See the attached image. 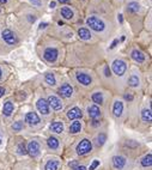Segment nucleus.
I'll return each mask as SVG.
<instances>
[{
    "label": "nucleus",
    "instance_id": "nucleus-1",
    "mask_svg": "<svg viewBox=\"0 0 152 170\" xmlns=\"http://www.w3.org/2000/svg\"><path fill=\"white\" fill-rule=\"evenodd\" d=\"M110 165L113 170H132L133 168L132 161L122 153H116L111 157Z\"/></svg>",
    "mask_w": 152,
    "mask_h": 170
},
{
    "label": "nucleus",
    "instance_id": "nucleus-2",
    "mask_svg": "<svg viewBox=\"0 0 152 170\" xmlns=\"http://www.w3.org/2000/svg\"><path fill=\"white\" fill-rule=\"evenodd\" d=\"M27 153L31 157L32 159H39L42 156V152H43V142L40 138H31L29 139L27 144Z\"/></svg>",
    "mask_w": 152,
    "mask_h": 170
},
{
    "label": "nucleus",
    "instance_id": "nucleus-3",
    "mask_svg": "<svg viewBox=\"0 0 152 170\" xmlns=\"http://www.w3.org/2000/svg\"><path fill=\"white\" fill-rule=\"evenodd\" d=\"M24 124L32 131H39L43 127V119L37 114V112H28L24 116Z\"/></svg>",
    "mask_w": 152,
    "mask_h": 170
},
{
    "label": "nucleus",
    "instance_id": "nucleus-4",
    "mask_svg": "<svg viewBox=\"0 0 152 170\" xmlns=\"http://www.w3.org/2000/svg\"><path fill=\"white\" fill-rule=\"evenodd\" d=\"M111 116L116 121H122L126 117V105L121 98H115L111 105Z\"/></svg>",
    "mask_w": 152,
    "mask_h": 170
},
{
    "label": "nucleus",
    "instance_id": "nucleus-5",
    "mask_svg": "<svg viewBox=\"0 0 152 170\" xmlns=\"http://www.w3.org/2000/svg\"><path fill=\"white\" fill-rule=\"evenodd\" d=\"M92 151H94V147H92V142L90 138H82L76 145V153L80 157L87 156Z\"/></svg>",
    "mask_w": 152,
    "mask_h": 170
},
{
    "label": "nucleus",
    "instance_id": "nucleus-6",
    "mask_svg": "<svg viewBox=\"0 0 152 170\" xmlns=\"http://www.w3.org/2000/svg\"><path fill=\"white\" fill-rule=\"evenodd\" d=\"M62 165V161L60 157L52 155L47 156L42 162V170H60Z\"/></svg>",
    "mask_w": 152,
    "mask_h": 170
},
{
    "label": "nucleus",
    "instance_id": "nucleus-7",
    "mask_svg": "<svg viewBox=\"0 0 152 170\" xmlns=\"http://www.w3.org/2000/svg\"><path fill=\"white\" fill-rule=\"evenodd\" d=\"M36 109H37V114L43 119H48L49 120L52 117V115H53L52 108L49 107L47 99L44 97H41V98H39L36 101Z\"/></svg>",
    "mask_w": 152,
    "mask_h": 170
},
{
    "label": "nucleus",
    "instance_id": "nucleus-8",
    "mask_svg": "<svg viewBox=\"0 0 152 170\" xmlns=\"http://www.w3.org/2000/svg\"><path fill=\"white\" fill-rule=\"evenodd\" d=\"M46 147L52 153H60L62 151V142L59 137L50 135L46 140Z\"/></svg>",
    "mask_w": 152,
    "mask_h": 170
},
{
    "label": "nucleus",
    "instance_id": "nucleus-9",
    "mask_svg": "<svg viewBox=\"0 0 152 170\" xmlns=\"http://www.w3.org/2000/svg\"><path fill=\"white\" fill-rule=\"evenodd\" d=\"M107 140H108V133H107V131L99 129V131H97V133L94 135V138L91 139L92 147L95 150H99V149H102L104 146V144L107 142Z\"/></svg>",
    "mask_w": 152,
    "mask_h": 170
},
{
    "label": "nucleus",
    "instance_id": "nucleus-10",
    "mask_svg": "<svg viewBox=\"0 0 152 170\" xmlns=\"http://www.w3.org/2000/svg\"><path fill=\"white\" fill-rule=\"evenodd\" d=\"M86 24H87V27H90L91 30H94L96 32H103L106 30V28H107L106 23L101 18L96 17V16H90L86 19Z\"/></svg>",
    "mask_w": 152,
    "mask_h": 170
},
{
    "label": "nucleus",
    "instance_id": "nucleus-11",
    "mask_svg": "<svg viewBox=\"0 0 152 170\" xmlns=\"http://www.w3.org/2000/svg\"><path fill=\"white\" fill-rule=\"evenodd\" d=\"M127 68H128L127 62L122 59H116L111 64V71L116 77H124L127 72Z\"/></svg>",
    "mask_w": 152,
    "mask_h": 170
},
{
    "label": "nucleus",
    "instance_id": "nucleus-12",
    "mask_svg": "<svg viewBox=\"0 0 152 170\" xmlns=\"http://www.w3.org/2000/svg\"><path fill=\"white\" fill-rule=\"evenodd\" d=\"M47 102H48V104H49V107L52 108V110H54L56 113H59V112H61V110H64V108H65V104H64V102H62V99L60 98L59 96H56L54 94H49L48 96H47Z\"/></svg>",
    "mask_w": 152,
    "mask_h": 170
},
{
    "label": "nucleus",
    "instance_id": "nucleus-13",
    "mask_svg": "<svg viewBox=\"0 0 152 170\" xmlns=\"http://www.w3.org/2000/svg\"><path fill=\"white\" fill-rule=\"evenodd\" d=\"M86 114L90 120H102V117H103L102 108L95 103H91L86 107Z\"/></svg>",
    "mask_w": 152,
    "mask_h": 170
},
{
    "label": "nucleus",
    "instance_id": "nucleus-14",
    "mask_svg": "<svg viewBox=\"0 0 152 170\" xmlns=\"http://www.w3.org/2000/svg\"><path fill=\"white\" fill-rule=\"evenodd\" d=\"M57 57H59V50L55 47H47L43 50V59L49 64H54Z\"/></svg>",
    "mask_w": 152,
    "mask_h": 170
},
{
    "label": "nucleus",
    "instance_id": "nucleus-15",
    "mask_svg": "<svg viewBox=\"0 0 152 170\" xmlns=\"http://www.w3.org/2000/svg\"><path fill=\"white\" fill-rule=\"evenodd\" d=\"M49 131H50V133H53V135H56V137L62 135L65 133V131H66L65 122L64 121H60V120L52 121L50 125H49Z\"/></svg>",
    "mask_w": 152,
    "mask_h": 170
},
{
    "label": "nucleus",
    "instance_id": "nucleus-16",
    "mask_svg": "<svg viewBox=\"0 0 152 170\" xmlns=\"http://www.w3.org/2000/svg\"><path fill=\"white\" fill-rule=\"evenodd\" d=\"M66 116L69 121H74V120H82L84 116L83 109L78 105H74V107H71L69 109H67L66 112Z\"/></svg>",
    "mask_w": 152,
    "mask_h": 170
},
{
    "label": "nucleus",
    "instance_id": "nucleus-17",
    "mask_svg": "<svg viewBox=\"0 0 152 170\" xmlns=\"http://www.w3.org/2000/svg\"><path fill=\"white\" fill-rule=\"evenodd\" d=\"M1 39H2L4 42L10 44V46H14L16 43L18 42L17 35L14 34L12 30H10V29H4L1 31Z\"/></svg>",
    "mask_w": 152,
    "mask_h": 170
},
{
    "label": "nucleus",
    "instance_id": "nucleus-18",
    "mask_svg": "<svg viewBox=\"0 0 152 170\" xmlns=\"http://www.w3.org/2000/svg\"><path fill=\"white\" fill-rule=\"evenodd\" d=\"M76 80L78 82V84H80L82 86H90L92 84V77L86 73V72H82V71H78L76 72Z\"/></svg>",
    "mask_w": 152,
    "mask_h": 170
},
{
    "label": "nucleus",
    "instance_id": "nucleus-19",
    "mask_svg": "<svg viewBox=\"0 0 152 170\" xmlns=\"http://www.w3.org/2000/svg\"><path fill=\"white\" fill-rule=\"evenodd\" d=\"M14 109H16V107H14V102L12 99L5 101L2 104V110H1L2 116L5 119H11L14 114Z\"/></svg>",
    "mask_w": 152,
    "mask_h": 170
},
{
    "label": "nucleus",
    "instance_id": "nucleus-20",
    "mask_svg": "<svg viewBox=\"0 0 152 170\" xmlns=\"http://www.w3.org/2000/svg\"><path fill=\"white\" fill-rule=\"evenodd\" d=\"M59 94L61 95V97L69 99L74 96V89L69 83H64L59 87Z\"/></svg>",
    "mask_w": 152,
    "mask_h": 170
},
{
    "label": "nucleus",
    "instance_id": "nucleus-21",
    "mask_svg": "<svg viewBox=\"0 0 152 170\" xmlns=\"http://www.w3.org/2000/svg\"><path fill=\"white\" fill-rule=\"evenodd\" d=\"M83 131V121L82 120H74L69 124V133L72 135L80 134Z\"/></svg>",
    "mask_w": 152,
    "mask_h": 170
},
{
    "label": "nucleus",
    "instance_id": "nucleus-22",
    "mask_svg": "<svg viewBox=\"0 0 152 170\" xmlns=\"http://www.w3.org/2000/svg\"><path fill=\"white\" fill-rule=\"evenodd\" d=\"M138 164L143 169H151L152 167V155L151 152H147L138 159Z\"/></svg>",
    "mask_w": 152,
    "mask_h": 170
},
{
    "label": "nucleus",
    "instance_id": "nucleus-23",
    "mask_svg": "<svg viewBox=\"0 0 152 170\" xmlns=\"http://www.w3.org/2000/svg\"><path fill=\"white\" fill-rule=\"evenodd\" d=\"M140 119H141V122L145 124V125H150L152 122V113H151L150 105L144 107L141 109V112H140Z\"/></svg>",
    "mask_w": 152,
    "mask_h": 170
},
{
    "label": "nucleus",
    "instance_id": "nucleus-24",
    "mask_svg": "<svg viewBox=\"0 0 152 170\" xmlns=\"http://www.w3.org/2000/svg\"><path fill=\"white\" fill-rule=\"evenodd\" d=\"M127 83H128V86H129V87H132V89H138V87H140V85H141L140 76H139L138 73L133 72V73L129 76Z\"/></svg>",
    "mask_w": 152,
    "mask_h": 170
},
{
    "label": "nucleus",
    "instance_id": "nucleus-25",
    "mask_svg": "<svg viewBox=\"0 0 152 170\" xmlns=\"http://www.w3.org/2000/svg\"><path fill=\"white\" fill-rule=\"evenodd\" d=\"M91 101L97 104V105H103L104 104V102H106V98H104V94L102 92V91H94L92 94H91Z\"/></svg>",
    "mask_w": 152,
    "mask_h": 170
},
{
    "label": "nucleus",
    "instance_id": "nucleus-26",
    "mask_svg": "<svg viewBox=\"0 0 152 170\" xmlns=\"http://www.w3.org/2000/svg\"><path fill=\"white\" fill-rule=\"evenodd\" d=\"M131 57H132L135 62H138V64H144L145 60H146V55H145L141 50H139V49H133V50L131 52Z\"/></svg>",
    "mask_w": 152,
    "mask_h": 170
},
{
    "label": "nucleus",
    "instance_id": "nucleus-27",
    "mask_svg": "<svg viewBox=\"0 0 152 170\" xmlns=\"http://www.w3.org/2000/svg\"><path fill=\"white\" fill-rule=\"evenodd\" d=\"M24 128H25V124H24L23 120H17V121H14V122H12V124L10 125V131H11L12 133L23 132Z\"/></svg>",
    "mask_w": 152,
    "mask_h": 170
},
{
    "label": "nucleus",
    "instance_id": "nucleus-28",
    "mask_svg": "<svg viewBox=\"0 0 152 170\" xmlns=\"http://www.w3.org/2000/svg\"><path fill=\"white\" fill-rule=\"evenodd\" d=\"M78 37H79L80 40H83V41H89V40L92 39V35H91V32H90L89 29L80 28L78 30Z\"/></svg>",
    "mask_w": 152,
    "mask_h": 170
},
{
    "label": "nucleus",
    "instance_id": "nucleus-29",
    "mask_svg": "<svg viewBox=\"0 0 152 170\" xmlns=\"http://www.w3.org/2000/svg\"><path fill=\"white\" fill-rule=\"evenodd\" d=\"M14 152L18 155V156H25L28 155L27 153V146L23 142H18L14 146Z\"/></svg>",
    "mask_w": 152,
    "mask_h": 170
},
{
    "label": "nucleus",
    "instance_id": "nucleus-30",
    "mask_svg": "<svg viewBox=\"0 0 152 170\" xmlns=\"http://www.w3.org/2000/svg\"><path fill=\"white\" fill-rule=\"evenodd\" d=\"M60 14H61V17H64L65 19H72V18H73V11H72L69 7H67V6L61 7Z\"/></svg>",
    "mask_w": 152,
    "mask_h": 170
},
{
    "label": "nucleus",
    "instance_id": "nucleus-31",
    "mask_svg": "<svg viewBox=\"0 0 152 170\" xmlns=\"http://www.w3.org/2000/svg\"><path fill=\"white\" fill-rule=\"evenodd\" d=\"M44 82L49 86H55L56 85V78L53 73H46L44 74Z\"/></svg>",
    "mask_w": 152,
    "mask_h": 170
},
{
    "label": "nucleus",
    "instance_id": "nucleus-32",
    "mask_svg": "<svg viewBox=\"0 0 152 170\" xmlns=\"http://www.w3.org/2000/svg\"><path fill=\"white\" fill-rule=\"evenodd\" d=\"M139 10H140V5L138 2H135V1H132V2H129L127 5V11H129L132 13H137Z\"/></svg>",
    "mask_w": 152,
    "mask_h": 170
},
{
    "label": "nucleus",
    "instance_id": "nucleus-33",
    "mask_svg": "<svg viewBox=\"0 0 152 170\" xmlns=\"http://www.w3.org/2000/svg\"><path fill=\"white\" fill-rule=\"evenodd\" d=\"M139 146H140L139 142L133 140V139H127L124 142V147H128V149H138Z\"/></svg>",
    "mask_w": 152,
    "mask_h": 170
},
{
    "label": "nucleus",
    "instance_id": "nucleus-34",
    "mask_svg": "<svg viewBox=\"0 0 152 170\" xmlns=\"http://www.w3.org/2000/svg\"><path fill=\"white\" fill-rule=\"evenodd\" d=\"M90 125H91V128L99 131V128L102 127V120H91Z\"/></svg>",
    "mask_w": 152,
    "mask_h": 170
},
{
    "label": "nucleus",
    "instance_id": "nucleus-35",
    "mask_svg": "<svg viewBox=\"0 0 152 170\" xmlns=\"http://www.w3.org/2000/svg\"><path fill=\"white\" fill-rule=\"evenodd\" d=\"M103 74H104L106 78H110L111 77V71H110V68H109V66H104V68H103Z\"/></svg>",
    "mask_w": 152,
    "mask_h": 170
},
{
    "label": "nucleus",
    "instance_id": "nucleus-36",
    "mask_svg": "<svg viewBox=\"0 0 152 170\" xmlns=\"http://www.w3.org/2000/svg\"><path fill=\"white\" fill-rule=\"evenodd\" d=\"M4 140H5V133H4L2 128L0 127V146L4 144Z\"/></svg>",
    "mask_w": 152,
    "mask_h": 170
},
{
    "label": "nucleus",
    "instance_id": "nucleus-37",
    "mask_svg": "<svg viewBox=\"0 0 152 170\" xmlns=\"http://www.w3.org/2000/svg\"><path fill=\"white\" fill-rule=\"evenodd\" d=\"M72 170H87V168L84 165V164H78L77 167H74V168H72Z\"/></svg>",
    "mask_w": 152,
    "mask_h": 170
},
{
    "label": "nucleus",
    "instance_id": "nucleus-38",
    "mask_svg": "<svg viewBox=\"0 0 152 170\" xmlns=\"http://www.w3.org/2000/svg\"><path fill=\"white\" fill-rule=\"evenodd\" d=\"M32 5H35V6H41V0H29Z\"/></svg>",
    "mask_w": 152,
    "mask_h": 170
},
{
    "label": "nucleus",
    "instance_id": "nucleus-39",
    "mask_svg": "<svg viewBox=\"0 0 152 170\" xmlns=\"http://www.w3.org/2000/svg\"><path fill=\"white\" fill-rule=\"evenodd\" d=\"M124 99H127V101H133V96H132L131 94H126V95H124Z\"/></svg>",
    "mask_w": 152,
    "mask_h": 170
},
{
    "label": "nucleus",
    "instance_id": "nucleus-40",
    "mask_svg": "<svg viewBox=\"0 0 152 170\" xmlns=\"http://www.w3.org/2000/svg\"><path fill=\"white\" fill-rule=\"evenodd\" d=\"M5 95V87L4 86H0V98Z\"/></svg>",
    "mask_w": 152,
    "mask_h": 170
},
{
    "label": "nucleus",
    "instance_id": "nucleus-41",
    "mask_svg": "<svg viewBox=\"0 0 152 170\" xmlns=\"http://www.w3.org/2000/svg\"><path fill=\"white\" fill-rule=\"evenodd\" d=\"M29 18V22H31V23H34V22H35V19H36V18H35V16H28Z\"/></svg>",
    "mask_w": 152,
    "mask_h": 170
},
{
    "label": "nucleus",
    "instance_id": "nucleus-42",
    "mask_svg": "<svg viewBox=\"0 0 152 170\" xmlns=\"http://www.w3.org/2000/svg\"><path fill=\"white\" fill-rule=\"evenodd\" d=\"M60 4H69V0H57Z\"/></svg>",
    "mask_w": 152,
    "mask_h": 170
},
{
    "label": "nucleus",
    "instance_id": "nucleus-43",
    "mask_svg": "<svg viewBox=\"0 0 152 170\" xmlns=\"http://www.w3.org/2000/svg\"><path fill=\"white\" fill-rule=\"evenodd\" d=\"M49 6H50V9H54V7H55V2H54V1H52V2L49 4Z\"/></svg>",
    "mask_w": 152,
    "mask_h": 170
},
{
    "label": "nucleus",
    "instance_id": "nucleus-44",
    "mask_svg": "<svg viewBox=\"0 0 152 170\" xmlns=\"http://www.w3.org/2000/svg\"><path fill=\"white\" fill-rule=\"evenodd\" d=\"M47 25H48L47 23H43V24H41V25H40V29H44L46 27H47Z\"/></svg>",
    "mask_w": 152,
    "mask_h": 170
},
{
    "label": "nucleus",
    "instance_id": "nucleus-45",
    "mask_svg": "<svg viewBox=\"0 0 152 170\" xmlns=\"http://www.w3.org/2000/svg\"><path fill=\"white\" fill-rule=\"evenodd\" d=\"M116 43H117V40H115V41L113 42V44H111V48H114V47L116 46Z\"/></svg>",
    "mask_w": 152,
    "mask_h": 170
},
{
    "label": "nucleus",
    "instance_id": "nucleus-46",
    "mask_svg": "<svg viewBox=\"0 0 152 170\" xmlns=\"http://www.w3.org/2000/svg\"><path fill=\"white\" fill-rule=\"evenodd\" d=\"M1 78H2V68L0 67V79H1Z\"/></svg>",
    "mask_w": 152,
    "mask_h": 170
},
{
    "label": "nucleus",
    "instance_id": "nucleus-47",
    "mask_svg": "<svg viewBox=\"0 0 152 170\" xmlns=\"http://www.w3.org/2000/svg\"><path fill=\"white\" fill-rule=\"evenodd\" d=\"M7 2V0H0V4H6Z\"/></svg>",
    "mask_w": 152,
    "mask_h": 170
}]
</instances>
